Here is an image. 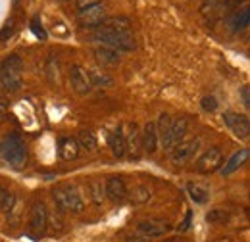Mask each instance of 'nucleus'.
Wrapping results in <instances>:
<instances>
[{"mask_svg": "<svg viewBox=\"0 0 250 242\" xmlns=\"http://www.w3.org/2000/svg\"><path fill=\"white\" fill-rule=\"evenodd\" d=\"M93 40L98 44L110 46L118 52H131L137 48V39H135L133 31H116L106 27V25H100L94 29Z\"/></svg>", "mask_w": 250, "mask_h": 242, "instance_id": "obj_1", "label": "nucleus"}, {"mask_svg": "<svg viewBox=\"0 0 250 242\" xmlns=\"http://www.w3.org/2000/svg\"><path fill=\"white\" fill-rule=\"evenodd\" d=\"M0 81L4 85L6 92L14 94L23 85V60L18 54L6 56L0 63Z\"/></svg>", "mask_w": 250, "mask_h": 242, "instance_id": "obj_2", "label": "nucleus"}, {"mask_svg": "<svg viewBox=\"0 0 250 242\" xmlns=\"http://www.w3.org/2000/svg\"><path fill=\"white\" fill-rule=\"evenodd\" d=\"M0 156L14 169H23L27 165V148L18 135H8L0 142Z\"/></svg>", "mask_w": 250, "mask_h": 242, "instance_id": "obj_3", "label": "nucleus"}, {"mask_svg": "<svg viewBox=\"0 0 250 242\" xmlns=\"http://www.w3.org/2000/svg\"><path fill=\"white\" fill-rule=\"evenodd\" d=\"M52 198L60 210L73 213H81L85 210V200L75 184H60L52 190Z\"/></svg>", "mask_w": 250, "mask_h": 242, "instance_id": "obj_4", "label": "nucleus"}, {"mask_svg": "<svg viewBox=\"0 0 250 242\" xmlns=\"http://www.w3.org/2000/svg\"><path fill=\"white\" fill-rule=\"evenodd\" d=\"M106 18H108L106 16V8L102 4H94V6H89V8L77 12V23L83 29H96V27H100L106 21Z\"/></svg>", "mask_w": 250, "mask_h": 242, "instance_id": "obj_5", "label": "nucleus"}, {"mask_svg": "<svg viewBox=\"0 0 250 242\" xmlns=\"http://www.w3.org/2000/svg\"><path fill=\"white\" fill-rule=\"evenodd\" d=\"M223 165V152L218 146H212L202 152V156L196 160V171L202 175H210L214 171L221 169Z\"/></svg>", "mask_w": 250, "mask_h": 242, "instance_id": "obj_6", "label": "nucleus"}, {"mask_svg": "<svg viewBox=\"0 0 250 242\" xmlns=\"http://www.w3.org/2000/svg\"><path fill=\"white\" fill-rule=\"evenodd\" d=\"M48 227V210L42 200H35L31 206V219H29V231L33 237H42Z\"/></svg>", "mask_w": 250, "mask_h": 242, "instance_id": "obj_7", "label": "nucleus"}, {"mask_svg": "<svg viewBox=\"0 0 250 242\" xmlns=\"http://www.w3.org/2000/svg\"><path fill=\"white\" fill-rule=\"evenodd\" d=\"M171 229V225L164 219H145V221H139L137 223V231L143 239H160L164 235H167Z\"/></svg>", "mask_w": 250, "mask_h": 242, "instance_id": "obj_8", "label": "nucleus"}, {"mask_svg": "<svg viewBox=\"0 0 250 242\" xmlns=\"http://www.w3.org/2000/svg\"><path fill=\"white\" fill-rule=\"evenodd\" d=\"M187 129H188V121L183 120V118H177V120L171 121V125H169V129H167V133L160 139L162 141V144H164V148L169 152L175 144H179L183 139H185V135H187Z\"/></svg>", "mask_w": 250, "mask_h": 242, "instance_id": "obj_9", "label": "nucleus"}, {"mask_svg": "<svg viewBox=\"0 0 250 242\" xmlns=\"http://www.w3.org/2000/svg\"><path fill=\"white\" fill-rule=\"evenodd\" d=\"M200 146V141L194 139V141H181L179 144H175L171 150H169V160L173 165H185L187 161H190V158L196 154Z\"/></svg>", "mask_w": 250, "mask_h": 242, "instance_id": "obj_10", "label": "nucleus"}, {"mask_svg": "<svg viewBox=\"0 0 250 242\" xmlns=\"http://www.w3.org/2000/svg\"><path fill=\"white\" fill-rule=\"evenodd\" d=\"M223 123L233 131L235 137L245 139V141L249 139L250 121L247 116H241V114H237V112H225V114H223Z\"/></svg>", "mask_w": 250, "mask_h": 242, "instance_id": "obj_11", "label": "nucleus"}, {"mask_svg": "<svg viewBox=\"0 0 250 242\" xmlns=\"http://www.w3.org/2000/svg\"><path fill=\"white\" fill-rule=\"evenodd\" d=\"M69 79H71V87L77 94H89L93 85H91V79H89V71L81 65H71L69 69Z\"/></svg>", "mask_w": 250, "mask_h": 242, "instance_id": "obj_12", "label": "nucleus"}, {"mask_svg": "<svg viewBox=\"0 0 250 242\" xmlns=\"http://www.w3.org/2000/svg\"><path fill=\"white\" fill-rule=\"evenodd\" d=\"M104 194H106V198H108L110 202H114V204H122V202H125V198L129 196L125 181L122 177H110V179L106 181V186H104Z\"/></svg>", "mask_w": 250, "mask_h": 242, "instance_id": "obj_13", "label": "nucleus"}, {"mask_svg": "<svg viewBox=\"0 0 250 242\" xmlns=\"http://www.w3.org/2000/svg\"><path fill=\"white\" fill-rule=\"evenodd\" d=\"M125 137V152L131 154V158H141L143 152V141H141V131L135 123L127 125V133H124Z\"/></svg>", "mask_w": 250, "mask_h": 242, "instance_id": "obj_14", "label": "nucleus"}, {"mask_svg": "<svg viewBox=\"0 0 250 242\" xmlns=\"http://www.w3.org/2000/svg\"><path fill=\"white\" fill-rule=\"evenodd\" d=\"M94 58H96L98 63L108 65V67H114V65H118V63L122 61L118 50H114V48H110V46H104V44L94 46Z\"/></svg>", "mask_w": 250, "mask_h": 242, "instance_id": "obj_15", "label": "nucleus"}, {"mask_svg": "<svg viewBox=\"0 0 250 242\" xmlns=\"http://www.w3.org/2000/svg\"><path fill=\"white\" fill-rule=\"evenodd\" d=\"M141 141H143V150L146 154H154L158 148V133H156V125L152 121H148L141 133Z\"/></svg>", "mask_w": 250, "mask_h": 242, "instance_id": "obj_16", "label": "nucleus"}, {"mask_svg": "<svg viewBox=\"0 0 250 242\" xmlns=\"http://www.w3.org/2000/svg\"><path fill=\"white\" fill-rule=\"evenodd\" d=\"M247 160H249V150H247V148H245V150H239L237 154H233L231 160H229L225 165H221V175L227 177V175L239 171V169L247 163Z\"/></svg>", "mask_w": 250, "mask_h": 242, "instance_id": "obj_17", "label": "nucleus"}, {"mask_svg": "<svg viewBox=\"0 0 250 242\" xmlns=\"http://www.w3.org/2000/svg\"><path fill=\"white\" fill-rule=\"evenodd\" d=\"M249 23H250V10L247 6L243 10H235L231 14V18H229V27H231V31H235V33L245 31L249 27Z\"/></svg>", "mask_w": 250, "mask_h": 242, "instance_id": "obj_18", "label": "nucleus"}, {"mask_svg": "<svg viewBox=\"0 0 250 242\" xmlns=\"http://www.w3.org/2000/svg\"><path fill=\"white\" fill-rule=\"evenodd\" d=\"M58 154L62 160H75L79 156V144L75 139L71 137H65V139H60L58 142Z\"/></svg>", "mask_w": 250, "mask_h": 242, "instance_id": "obj_19", "label": "nucleus"}, {"mask_svg": "<svg viewBox=\"0 0 250 242\" xmlns=\"http://www.w3.org/2000/svg\"><path fill=\"white\" fill-rule=\"evenodd\" d=\"M108 144H110V150L112 154L116 156V158H124L125 154V137H124V129L120 127V129H116L112 135H110V139H108Z\"/></svg>", "mask_w": 250, "mask_h": 242, "instance_id": "obj_20", "label": "nucleus"}, {"mask_svg": "<svg viewBox=\"0 0 250 242\" xmlns=\"http://www.w3.org/2000/svg\"><path fill=\"white\" fill-rule=\"evenodd\" d=\"M77 144H79V150H87V152H94L98 142H96V137H94L93 131H81L77 135Z\"/></svg>", "mask_w": 250, "mask_h": 242, "instance_id": "obj_21", "label": "nucleus"}, {"mask_svg": "<svg viewBox=\"0 0 250 242\" xmlns=\"http://www.w3.org/2000/svg\"><path fill=\"white\" fill-rule=\"evenodd\" d=\"M187 192H188V196H190V200L196 202V204H206V202H208V190L202 188V186H198V184L188 182Z\"/></svg>", "mask_w": 250, "mask_h": 242, "instance_id": "obj_22", "label": "nucleus"}, {"mask_svg": "<svg viewBox=\"0 0 250 242\" xmlns=\"http://www.w3.org/2000/svg\"><path fill=\"white\" fill-rule=\"evenodd\" d=\"M46 77L50 81V85H56L60 81V61L56 60L54 56H50L46 61Z\"/></svg>", "mask_w": 250, "mask_h": 242, "instance_id": "obj_23", "label": "nucleus"}, {"mask_svg": "<svg viewBox=\"0 0 250 242\" xmlns=\"http://www.w3.org/2000/svg\"><path fill=\"white\" fill-rule=\"evenodd\" d=\"M150 196H152V192L148 190V186H135V188L131 190V200H133V204H146V202L150 200Z\"/></svg>", "mask_w": 250, "mask_h": 242, "instance_id": "obj_24", "label": "nucleus"}, {"mask_svg": "<svg viewBox=\"0 0 250 242\" xmlns=\"http://www.w3.org/2000/svg\"><path fill=\"white\" fill-rule=\"evenodd\" d=\"M89 79H91V85H96V87H110L112 85V79L106 75V73H100V71H96V69H91L89 71Z\"/></svg>", "mask_w": 250, "mask_h": 242, "instance_id": "obj_25", "label": "nucleus"}, {"mask_svg": "<svg viewBox=\"0 0 250 242\" xmlns=\"http://www.w3.org/2000/svg\"><path fill=\"white\" fill-rule=\"evenodd\" d=\"M206 219L214 225H225L229 219H231V213L227 210H212V212L206 215Z\"/></svg>", "mask_w": 250, "mask_h": 242, "instance_id": "obj_26", "label": "nucleus"}, {"mask_svg": "<svg viewBox=\"0 0 250 242\" xmlns=\"http://www.w3.org/2000/svg\"><path fill=\"white\" fill-rule=\"evenodd\" d=\"M171 116H167V114H162L160 118H158V123L156 125V133H158V139H162L166 133H167V129H169V125H171Z\"/></svg>", "mask_w": 250, "mask_h": 242, "instance_id": "obj_27", "label": "nucleus"}, {"mask_svg": "<svg viewBox=\"0 0 250 242\" xmlns=\"http://www.w3.org/2000/svg\"><path fill=\"white\" fill-rule=\"evenodd\" d=\"M89 190H91V196H93L94 204H102V198L106 196V194H104V188H102V182L93 181L91 186H89Z\"/></svg>", "mask_w": 250, "mask_h": 242, "instance_id": "obj_28", "label": "nucleus"}, {"mask_svg": "<svg viewBox=\"0 0 250 242\" xmlns=\"http://www.w3.org/2000/svg\"><path fill=\"white\" fill-rule=\"evenodd\" d=\"M200 10L204 16H216L219 12V0H204Z\"/></svg>", "mask_w": 250, "mask_h": 242, "instance_id": "obj_29", "label": "nucleus"}, {"mask_svg": "<svg viewBox=\"0 0 250 242\" xmlns=\"http://www.w3.org/2000/svg\"><path fill=\"white\" fill-rule=\"evenodd\" d=\"M31 31L35 33V37H37V39H42V40L46 39V31L42 29V23H41V20H39V18H33L31 20Z\"/></svg>", "mask_w": 250, "mask_h": 242, "instance_id": "obj_30", "label": "nucleus"}, {"mask_svg": "<svg viewBox=\"0 0 250 242\" xmlns=\"http://www.w3.org/2000/svg\"><path fill=\"white\" fill-rule=\"evenodd\" d=\"M200 104H202V110H206V112H216L218 110V102H216L214 96H204L200 100Z\"/></svg>", "mask_w": 250, "mask_h": 242, "instance_id": "obj_31", "label": "nucleus"}, {"mask_svg": "<svg viewBox=\"0 0 250 242\" xmlns=\"http://www.w3.org/2000/svg\"><path fill=\"white\" fill-rule=\"evenodd\" d=\"M12 35H14V23L10 21V23L4 25V29L0 31V40H8Z\"/></svg>", "mask_w": 250, "mask_h": 242, "instance_id": "obj_32", "label": "nucleus"}, {"mask_svg": "<svg viewBox=\"0 0 250 242\" xmlns=\"http://www.w3.org/2000/svg\"><path fill=\"white\" fill-rule=\"evenodd\" d=\"M77 4V10H85L89 6H94V4H100V0H75Z\"/></svg>", "mask_w": 250, "mask_h": 242, "instance_id": "obj_33", "label": "nucleus"}, {"mask_svg": "<svg viewBox=\"0 0 250 242\" xmlns=\"http://www.w3.org/2000/svg\"><path fill=\"white\" fill-rule=\"evenodd\" d=\"M14 202H16V198H14V194H8V198H6V202H4V208H2V212H12V208H14Z\"/></svg>", "mask_w": 250, "mask_h": 242, "instance_id": "obj_34", "label": "nucleus"}, {"mask_svg": "<svg viewBox=\"0 0 250 242\" xmlns=\"http://www.w3.org/2000/svg\"><path fill=\"white\" fill-rule=\"evenodd\" d=\"M241 94H243V104H245V108H250V91L247 85L241 89Z\"/></svg>", "mask_w": 250, "mask_h": 242, "instance_id": "obj_35", "label": "nucleus"}, {"mask_svg": "<svg viewBox=\"0 0 250 242\" xmlns=\"http://www.w3.org/2000/svg\"><path fill=\"white\" fill-rule=\"evenodd\" d=\"M8 194H10V192H8L4 186H0V212H2V208H4V202H6Z\"/></svg>", "mask_w": 250, "mask_h": 242, "instance_id": "obj_36", "label": "nucleus"}, {"mask_svg": "<svg viewBox=\"0 0 250 242\" xmlns=\"http://www.w3.org/2000/svg\"><path fill=\"white\" fill-rule=\"evenodd\" d=\"M188 225H190V212L187 213V217H185V221H183V223L179 225V231H181V233H185V231H187V229H188Z\"/></svg>", "mask_w": 250, "mask_h": 242, "instance_id": "obj_37", "label": "nucleus"}, {"mask_svg": "<svg viewBox=\"0 0 250 242\" xmlns=\"http://www.w3.org/2000/svg\"><path fill=\"white\" fill-rule=\"evenodd\" d=\"M6 89H4V85H2V81H0V104H4L6 106Z\"/></svg>", "mask_w": 250, "mask_h": 242, "instance_id": "obj_38", "label": "nucleus"}, {"mask_svg": "<svg viewBox=\"0 0 250 242\" xmlns=\"http://www.w3.org/2000/svg\"><path fill=\"white\" fill-rule=\"evenodd\" d=\"M4 116H6V106H4V104H0V121L4 120Z\"/></svg>", "mask_w": 250, "mask_h": 242, "instance_id": "obj_39", "label": "nucleus"}, {"mask_svg": "<svg viewBox=\"0 0 250 242\" xmlns=\"http://www.w3.org/2000/svg\"><path fill=\"white\" fill-rule=\"evenodd\" d=\"M135 242H148V239H141V241H135Z\"/></svg>", "mask_w": 250, "mask_h": 242, "instance_id": "obj_40", "label": "nucleus"}]
</instances>
